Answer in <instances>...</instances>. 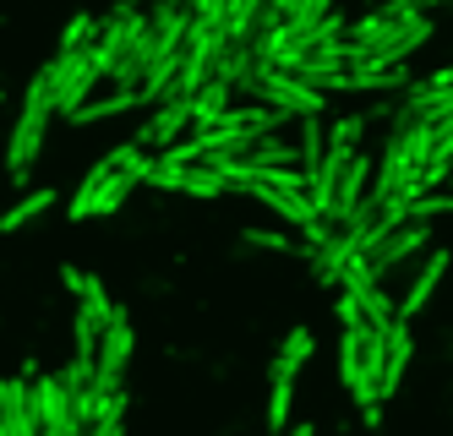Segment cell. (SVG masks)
Masks as SVG:
<instances>
[{"instance_id": "obj_1", "label": "cell", "mask_w": 453, "mask_h": 436, "mask_svg": "<svg viewBox=\"0 0 453 436\" xmlns=\"http://www.w3.org/2000/svg\"><path fill=\"white\" fill-rule=\"evenodd\" d=\"M382 333L366 327V322H355L344 327V339H339V377H344V393H349V404L361 409L366 425H382V398H377V377H382Z\"/></svg>"}, {"instance_id": "obj_2", "label": "cell", "mask_w": 453, "mask_h": 436, "mask_svg": "<svg viewBox=\"0 0 453 436\" xmlns=\"http://www.w3.org/2000/svg\"><path fill=\"white\" fill-rule=\"evenodd\" d=\"M50 120H55V104H50V82H44V72H39L34 82H27V93H22V115H17V126H12L6 180H17V186L34 180V164H39V153H44V131H50Z\"/></svg>"}, {"instance_id": "obj_3", "label": "cell", "mask_w": 453, "mask_h": 436, "mask_svg": "<svg viewBox=\"0 0 453 436\" xmlns=\"http://www.w3.org/2000/svg\"><path fill=\"white\" fill-rule=\"evenodd\" d=\"M246 98H251V104L279 110L284 120L322 115V104H328V93H322V88H311V82L296 77V72H273V65H257V82L246 88Z\"/></svg>"}, {"instance_id": "obj_4", "label": "cell", "mask_w": 453, "mask_h": 436, "mask_svg": "<svg viewBox=\"0 0 453 436\" xmlns=\"http://www.w3.org/2000/svg\"><path fill=\"white\" fill-rule=\"evenodd\" d=\"M44 82H50L55 115L72 120V110L88 104V98L104 88V72H99V60H93V50H72V55H55V60L44 65Z\"/></svg>"}, {"instance_id": "obj_5", "label": "cell", "mask_w": 453, "mask_h": 436, "mask_svg": "<svg viewBox=\"0 0 453 436\" xmlns=\"http://www.w3.org/2000/svg\"><path fill=\"white\" fill-rule=\"evenodd\" d=\"M132 349H137V333H132V317L115 306V317L104 322V339H99V355H93V382L99 393H126V371H132Z\"/></svg>"}, {"instance_id": "obj_6", "label": "cell", "mask_w": 453, "mask_h": 436, "mask_svg": "<svg viewBox=\"0 0 453 436\" xmlns=\"http://www.w3.org/2000/svg\"><path fill=\"white\" fill-rule=\"evenodd\" d=\"M426 241H432V218H410L394 234H382L377 246H366V273H372V284H388L410 256L426 251Z\"/></svg>"}, {"instance_id": "obj_7", "label": "cell", "mask_w": 453, "mask_h": 436, "mask_svg": "<svg viewBox=\"0 0 453 436\" xmlns=\"http://www.w3.org/2000/svg\"><path fill=\"white\" fill-rule=\"evenodd\" d=\"M27 393H34V415H39V425L50 436H88L77 425V415H72V387H66V377H60V371L34 377V382H27Z\"/></svg>"}, {"instance_id": "obj_8", "label": "cell", "mask_w": 453, "mask_h": 436, "mask_svg": "<svg viewBox=\"0 0 453 436\" xmlns=\"http://www.w3.org/2000/svg\"><path fill=\"white\" fill-rule=\"evenodd\" d=\"M191 131V93H175V98H158L153 104V115L142 120V131H137V148H148V153H165L170 142H180Z\"/></svg>"}, {"instance_id": "obj_9", "label": "cell", "mask_w": 453, "mask_h": 436, "mask_svg": "<svg viewBox=\"0 0 453 436\" xmlns=\"http://www.w3.org/2000/svg\"><path fill=\"white\" fill-rule=\"evenodd\" d=\"M372 170H377V164H372L366 153H355V158L344 164V170L334 175V203H328V213H322V218L344 224L355 208H361V203H366V191H372Z\"/></svg>"}, {"instance_id": "obj_10", "label": "cell", "mask_w": 453, "mask_h": 436, "mask_svg": "<svg viewBox=\"0 0 453 436\" xmlns=\"http://www.w3.org/2000/svg\"><path fill=\"white\" fill-rule=\"evenodd\" d=\"M60 284H66L72 294H77V311H88V317H99V322H110L115 317V300H110V289H104V279L99 273H88V267H60Z\"/></svg>"}, {"instance_id": "obj_11", "label": "cell", "mask_w": 453, "mask_h": 436, "mask_svg": "<svg viewBox=\"0 0 453 436\" xmlns=\"http://www.w3.org/2000/svg\"><path fill=\"white\" fill-rule=\"evenodd\" d=\"M0 425H6V436H39V415H34L27 382H0Z\"/></svg>"}, {"instance_id": "obj_12", "label": "cell", "mask_w": 453, "mask_h": 436, "mask_svg": "<svg viewBox=\"0 0 453 436\" xmlns=\"http://www.w3.org/2000/svg\"><path fill=\"white\" fill-rule=\"evenodd\" d=\"M448 251H432L426 262H420V273H415V284H410V294H404V306H399V317L404 322H415L420 311L432 306V294H437V284H442V273H448Z\"/></svg>"}, {"instance_id": "obj_13", "label": "cell", "mask_w": 453, "mask_h": 436, "mask_svg": "<svg viewBox=\"0 0 453 436\" xmlns=\"http://www.w3.org/2000/svg\"><path fill=\"white\" fill-rule=\"evenodd\" d=\"M137 104H142V93L115 88V93H104V98H88V104H77V110H72V126H99V120H115V115L137 110Z\"/></svg>"}, {"instance_id": "obj_14", "label": "cell", "mask_w": 453, "mask_h": 436, "mask_svg": "<svg viewBox=\"0 0 453 436\" xmlns=\"http://www.w3.org/2000/svg\"><path fill=\"white\" fill-rule=\"evenodd\" d=\"M230 104H235V88L224 82V77H208L197 93H191V126H213Z\"/></svg>"}, {"instance_id": "obj_15", "label": "cell", "mask_w": 453, "mask_h": 436, "mask_svg": "<svg viewBox=\"0 0 453 436\" xmlns=\"http://www.w3.org/2000/svg\"><path fill=\"white\" fill-rule=\"evenodd\" d=\"M289 409H296V377L289 371H268V409H263V425L279 436L289 425Z\"/></svg>"}, {"instance_id": "obj_16", "label": "cell", "mask_w": 453, "mask_h": 436, "mask_svg": "<svg viewBox=\"0 0 453 436\" xmlns=\"http://www.w3.org/2000/svg\"><path fill=\"white\" fill-rule=\"evenodd\" d=\"M50 208H55V191H50V186H44V191H27L17 208H6V213H0V234H12V229H27L34 218H44Z\"/></svg>"}, {"instance_id": "obj_17", "label": "cell", "mask_w": 453, "mask_h": 436, "mask_svg": "<svg viewBox=\"0 0 453 436\" xmlns=\"http://www.w3.org/2000/svg\"><path fill=\"white\" fill-rule=\"evenodd\" d=\"M311 349H317L311 327H289V339H284V349L273 355V365H268V371H289V377H301V365L311 360Z\"/></svg>"}, {"instance_id": "obj_18", "label": "cell", "mask_w": 453, "mask_h": 436, "mask_svg": "<svg viewBox=\"0 0 453 436\" xmlns=\"http://www.w3.org/2000/svg\"><path fill=\"white\" fill-rule=\"evenodd\" d=\"M328 11H334V0H296V6H289V17H284L279 27L289 33V39H301V44H306V39H311V27L328 17Z\"/></svg>"}, {"instance_id": "obj_19", "label": "cell", "mask_w": 453, "mask_h": 436, "mask_svg": "<svg viewBox=\"0 0 453 436\" xmlns=\"http://www.w3.org/2000/svg\"><path fill=\"white\" fill-rule=\"evenodd\" d=\"M355 294H361V317H366V327H377V333H388V327H394V300H388L382 294V284H366V289H355Z\"/></svg>"}, {"instance_id": "obj_20", "label": "cell", "mask_w": 453, "mask_h": 436, "mask_svg": "<svg viewBox=\"0 0 453 436\" xmlns=\"http://www.w3.org/2000/svg\"><path fill=\"white\" fill-rule=\"evenodd\" d=\"M93 39H99V17H88V11H77V17L66 22V33H60V44H55V55H72V50H93Z\"/></svg>"}, {"instance_id": "obj_21", "label": "cell", "mask_w": 453, "mask_h": 436, "mask_svg": "<svg viewBox=\"0 0 453 436\" xmlns=\"http://www.w3.org/2000/svg\"><path fill=\"white\" fill-rule=\"evenodd\" d=\"M366 126H372V115H339L334 126H328V148H361V137H366Z\"/></svg>"}, {"instance_id": "obj_22", "label": "cell", "mask_w": 453, "mask_h": 436, "mask_svg": "<svg viewBox=\"0 0 453 436\" xmlns=\"http://www.w3.org/2000/svg\"><path fill=\"white\" fill-rule=\"evenodd\" d=\"M246 246H263V251H301L289 234H279V229H246Z\"/></svg>"}, {"instance_id": "obj_23", "label": "cell", "mask_w": 453, "mask_h": 436, "mask_svg": "<svg viewBox=\"0 0 453 436\" xmlns=\"http://www.w3.org/2000/svg\"><path fill=\"white\" fill-rule=\"evenodd\" d=\"M334 311H339V327L366 322V317H361V294H355V289H339V306H334Z\"/></svg>"}, {"instance_id": "obj_24", "label": "cell", "mask_w": 453, "mask_h": 436, "mask_svg": "<svg viewBox=\"0 0 453 436\" xmlns=\"http://www.w3.org/2000/svg\"><path fill=\"white\" fill-rule=\"evenodd\" d=\"M279 436H317V431H311V420H301V425H284Z\"/></svg>"}, {"instance_id": "obj_25", "label": "cell", "mask_w": 453, "mask_h": 436, "mask_svg": "<svg viewBox=\"0 0 453 436\" xmlns=\"http://www.w3.org/2000/svg\"><path fill=\"white\" fill-rule=\"evenodd\" d=\"M432 6H442V0H420V11H432Z\"/></svg>"}, {"instance_id": "obj_26", "label": "cell", "mask_w": 453, "mask_h": 436, "mask_svg": "<svg viewBox=\"0 0 453 436\" xmlns=\"http://www.w3.org/2000/svg\"><path fill=\"white\" fill-rule=\"evenodd\" d=\"M0 436H6V425H0Z\"/></svg>"}, {"instance_id": "obj_27", "label": "cell", "mask_w": 453, "mask_h": 436, "mask_svg": "<svg viewBox=\"0 0 453 436\" xmlns=\"http://www.w3.org/2000/svg\"><path fill=\"white\" fill-rule=\"evenodd\" d=\"M132 6H142V0H132Z\"/></svg>"}]
</instances>
